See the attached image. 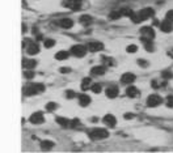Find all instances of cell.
<instances>
[{
  "instance_id": "6da1fadb",
  "label": "cell",
  "mask_w": 173,
  "mask_h": 153,
  "mask_svg": "<svg viewBox=\"0 0 173 153\" xmlns=\"http://www.w3.org/2000/svg\"><path fill=\"white\" fill-rule=\"evenodd\" d=\"M88 136L92 140H101L109 136V132L105 128H92V130L88 131Z\"/></svg>"
},
{
  "instance_id": "7a4b0ae2",
  "label": "cell",
  "mask_w": 173,
  "mask_h": 153,
  "mask_svg": "<svg viewBox=\"0 0 173 153\" xmlns=\"http://www.w3.org/2000/svg\"><path fill=\"white\" fill-rule=\"evenodd\" d=\"M45 92V85L42 84H30L24 88V94L25 96H34V94Z\"/></svg>"
},
{
  "instance_id": "3957f363",
  "label": "cell",
  "mask_w": 173,
  "mask_h": 153,
  "mask_svg": "<svg viewBox=\"0 0 173 153\" xmlns=\"http://www.w3.org/2000/svg\"><path fill=\"white\" fill-rule=\"evenodd\" d=\"M161 102L163 98L160 96H157V94H151L147 98V106H150V108H156V106L161 105Z\"/></svg>"
},
{
  "instance_id": "277c9868",
  "label": "cell",
  "mask_w": 173,
  "mask_h": 153,
  "mask_svg": "<svg viewBox=\"0 0 173 153\" xmlns=\"http://www.w3.org/2000/svg\"><path fill=\"white\" fill-rule=\"evenodd\" d=\"M71 53H72V55H75V56L81 58L87 54V47L83 45H75L71 47Z\"/></svg>"
},
{
  "instance_id": "5b68a950",
  "label": "cell",
  "mask_w": 173,
  "mask_h": 153,
  "mask_svg": "<svg viewBox=\"0 0 173 153\" xmlns=\"http://www.w3.org/2000/svg\"><path fill=\"white\" fill-rule=\"evenodd\" d=\"M24 47L26 48V51H28V54L30 55H35L39 53V47L37 43H34V42H29V41H25L24 42Z\"/></svg>"
},
{
  "instance_id": "8992f818",
  "label": "cell",
  "mask_w": 173,
  "mask_h": 153,
  "mask_svg": "<svg viewBox=\"0 0 173 153\" xmlns=\"http://www.w3.org/2000/svg\"><path fill=\"white\" fill-rule=\"evenodd\" d=\"M29 121L32 122L33 124H41V123H43V122H45V117H43V114H42V113L37 111V113H34V114L30 115Z\"/></svg>"
},
{
  "instance_id": "52a82bcc",
  "label": "cell",
  "mask_w": 173,
  "mask_h": 153,
  "mask_svg": "<svg viewBox=\"0 0 173 153\" xmlns=\"http://www.w3.org/2000/svg\"><path fill=\"white\" fill-rule=\"evenodd\" d=\"M140 34L142 38H147V39H152L155 37V32L151 26H144L140 29Z\"/></svg>"
},
{
  "instance_id": "ba28073f",
  "label": "cell",
  "mask_w": 173,
  "mask_h": 153,
  "mask_svg": "<svg viewBox=\"0 0 173 153\" xmlns=\"http://www.w3.org/2000/svg\"><path fill=\"white\" fill-rule=\"evenodd\" d=\"M81 1H83V0H66L64 4H66V7L72 9V11H77L81 5Z\"/></svg>"
},
{
  "instance_id": "9c48e42d",
  "label": "cell",
  "mask_w": 173,
  "mask_h": 153,
  "mask_svg": "<svg viewBox=\"0 0 173 153\" xmlns=\"http://www.w3.org/2000/svg\"><path fill=\"white\" fill-rule=\"evenodd\" d=\"M135 81V75L131 72H126L125 75H122V77H121V82L122 84H131V82Z\"/></svg>"
},
{
  "instance_id": "30bf717a",
  "label": "cell",
  "mask_w": 173,
  "mask_h": 153,
  "mask_svg": "<svg viewBox=\"0 0 173 153\" xmlns=\"http://www.w3.org/2000/svg\"><path fill=\"white\" fill-rule=\"evenodd\" d=\"M160 29H161L164 33H171L173 30V21H169L165 18V21H163L161 25H160Z\"/></svg>"
},
{
  "instance_id": "8fae6325",
  "label": "cell",
  "mask_w": 173,
  "mask_h": 153,
  "mask_svg": "<svg viewBox=\"0 0 173 153\" xmlns=\"http://www.w3.org/2000/svg\"><path fill=\"white\" fill-rule=\"evenodd\" d=\"M104 48V45L101 42H90L88 43V50L92 51V53H97V51H101Z\"/></svg>"
},
{
  "instance_id": "7c38bea8",
  "label": "cell",
  "mask_w": 173,
  "mask_h": 153,
  "mask_svg": "<svg viewBox=\"0 0 173 153\" xmlns=\"http://www.w3.org/2000/svg\"><path fill=\"white\" fill-rule=\"evenodd\" d=\"M102 121H104V123L106 124V126H109V127H114L115 124H117V119H115V117L114 115H111V114L105 115Z\"/></svg>"
},
{
  "instance_id": "4fadbf2b",
  "label": "cell",
  "mask_w": 173,
  "mask_h": 153,
  "mask_svg": "<svg viewBox=\"0 0 173 153\" xmlns=\"http://www.w3.org/2000/svg\"><path fill=\"white\" fill-rule=\"evenodd\" d=\"M139 14L142 16L143 20H147V18H151L153 16V9L152 8H143L140 12H139Z\"/></svg>"
},
{
  "instance_id": "5bb4252c",
  "label": "cell",
  "mask_w": 173,
  "mask_h": 153,
  "mask_svg": "<svg viewBox=\"0 0 173 153\" xmlns=\"http://www.w3.org/2000/svg\"><path fill=\"white\" fill-rule=\"evenodd\" d=\"M105 72H106L105 66H97V67H93V68L90 69V73L95 76H101V75H104Z\"/></svg>"
},
{
  "instance_id": "9a60e30c",
  "label": "cell",
  "mask_w": 173,
  "mask_h": 153,
  "mask_svg": "<svg viewBox=\"0 0 173 153\" xmlns=\"http://www.w3.org/2000/svg\"><path fill=\"white\" fill-rule=\"evenodd\" d=\"M37 66V62H35V60H30V59H24L22 60V67L25 69H33L34 68V67Z\"/></svg>"
},
{
  "instance_id": "2e32d148",
  "label": "cell",
  "mask_w": 173,
  "mask_h": 153,
  "mask_svg": "<svg viewBox=\"0 0 173 153\" xmlns=\"http://www.w3.org/2000/svg\"><path fill=\"white\" fill-rule=\"evenodd\" d=\"M79 103H80V106L85 108L90 103V97L87 94H81V96H79Z\"/></svg>"
},
{
  "instance_id": "e0dca14e",
  "label": "cell",
  "mask_w": 173,
  "mask_h": 153,
  "mask_svg": "<svg viewBox=\"0 0 173 153\" xmlns=\"http://www.w3.org/2000/svg\"><path fill=\"white\" fill-rule=\"evenodd\" d=\"M106 96L109 97V98H115V97L118 96V88L117 87H110L106 89Z\"/></svg>"
},
{
  "instance_id": "ac0fdd59",
  "label": "cell",
  "mask_w": 173,
  "mask_h": 153,
  "mask_svg": "<svg viewBox=\"0 0 173 153\" xmlns=\"http://www.w3.org/2000/svg\"><path fill=\"white\" fill-rule=\"evenodd\" d=\"M126 94L129 97H131V98H134V97H138L139 96V89H138V88H135V87H130V88H127Z\"/></svg>"
},
{
  "instance_id": "d6986e66",
  "label": "cell",
  "mask_w": 173,
  "mask_h": 153,
  "mask_svg": "<svg viewBox=\"0 0 173 153\" xmlns=\"http://www.w3.org/2000/svg\"><path fill=\"white\" fill-rule=\"evenodd\" d=\"M59 25L62 27H64V29H69L72 25H74V22H72L71 18H62L59 22Z\"/></svg>"
},
{
  "instance_id": "ffe728a7",
  "label": "cell",
  "mask_w": 173,
  "mask_h": 153,
  "mask_svg": "<svg viewBox=\"0 0 173 153\" xmlns=\"http://www.w3.org/2000/svg\"><path fill=\"white\" fill-rule=\"evenodd\" d=\"M142 42H143L144 47L147 48L148 51H153V45H152V39H147V38H140Z\"/></svg>"
},
{
  "instance_id": "44dd1931",
  "label": "cell",
  "mask_w": 173,
  "mask_h": 153,
  "mask_svg": "<svg viewBox=\"0 0 173 153\" xmlns=\"http://www.w3.org/2000/svg\"><path fill=\"white\" fill-rule=\"evenodd\" d=\"M56 123L59 124V126H63V127H68V126H69L68 123H71V122H69L68 119H66V118L58 117V118H56Z\"/></svg>"
},
{
  "instance_id": "7402d4cb",
  "label": "cell",
  "mask_w": 173,
  "mask_h": 153,
  "mask_svg": "<svg viewBox=\"0 0 173 153\" xmlns=\"http://www.w3.org/2000/svg\"><path fill=\"white\" fill-rule=\"evenodd\" d=\"M68 58V53L67 51H59V53L55 54V59L56 60H64Z\"/></svg>"
},
{
  "instance_id": "603a6c76",
  "label": "cell",
  "mask_w": 173,
  "mask_h": 153,
  "mask_svg": "<svg viewBox=\"0 0 173 153\" xmlns=\"http://www.w3.org/2000/svg\"><path fill=\"white\" fill-rule=\"evenodd\" d=\"M121 16H122V11H113L109 14V18H110V20H117V18H119Z\"/></svg>"
},
{
  "instance_id": "cb8c5ba5",
  "label": "cell",
  "mask_w": 173,
  "mask_h": 153,
  "mask_svg": "<svg viewBox=\"0 0 173 153\" xmlns=\"http://www.w3.org/2000/svg\"><path fill=\"white\" fill-rule=\"evenodd\" d=\"M80 22L83 24V25H89V24H92V17L90 16H81L80 17Z\"/></svg>"
},
{
  "instance_id": "d4e9b609",
  "label": "cell",
  "mask_w": 173,
  "mask_h": 153,
  "mask_svg": "<svg viewBox=\"0 0 173 153\" xmlns=\"http://www.w3.org/2000/svg\"><path fill=\"white\" fill-rule=\"evenodd\" d=\"M41 147L43 149H50V148H53V147H54V143L50 141V140H45V141L41 143Z\"/></svg>"
},
{
  "instance_id": "484cf974",
  "label": "cell",
  "mask_w": 173,
  "mask_h": 153,
  "mask_svg": "<svg viewBox=\"0 0 173 153\" xmlns=\"http://www.w3.org/2000/svg\"><path fill=\"white\" fill-rule=\"evenodd\" d=\"M130 18H131V21H132V22H136V24H139V22H142V21H144L139 13H134V14H132V16L130 17Z\"/></svg>"
},
{
  "instance_id": "4316f807",
  "label": "cell",
  "mask_w": 173,
  "mask_h": 153,
  "mask_svg": "<svg viewBox=\"0 0 173 153\" xmlns=\"http://www.w3.org/2000/svg\"><path fill=\"white\" fill-rule=\"evenodd\" d=\"M161 77L164 79V80H171V79L173 77V73H172V71H163Z\"/></svg>"
},
{
  "instance_id": "83f0119b",
  "label": "cell",
  "mask_w": 173,
  "mask_h": 153,
  "mask_svg": "<svg viewBox=\"0 0 173 153\" xmlns=\"http://www.w3.org/2000/svg\"><path fill=\"white\" fill-rule=\"evenodd\" d=\"M89 82H90V79H89V77L83 79V81H81V89H83V90H85L87 88L89 87Z\"/></svg>"
},
{
  "instance_id": "f1b7e54d",
  "label": "cell",
  "mask_w": 173,
  "mask_h": 153,
  "mask_svg": "<svg viewBox=\"0 0 173 153\" xmlns=\"http://www.w3.org/2000/svg\"><path fill=\"white\" fill-rule=\"evenodd\" d=\"M122 11V16H127V17H131L132 14H134V12L131 11L130 8H123V9H121Z\"/></svg>"
},
{
  "instance_id": "f546056e",
  "label": "cell",
  "mask_w": 173,
  "mask_h": 153,
  "mask_svg": "<svg viewBox=\"0 0 173 153\" xmlns=\"http://www.w3.org/2000/svg\"><path fill=\"white\" fill-rule=\"evenodd\" d=\"M43 45L46 48H50V47H53V46H55V41H54V39H45Z\"/></svg>"
},
{
  "instance_id": "4dcf8cb0",
  "label": "cell",
  "mask_w": 173,
  "mask_h": 153,
  "mask_svg": "<svg viewBox=\"0 0 173 153\" xmlns=\"http://www.w3.org/2000/svg\"><path fill=\"white\" fill-rule=\"evenodd\" d=\"M126 50H127V53H130V54L136 53V51H138V46H136V45H129Z\"/></svg>"
},
{
  "instance_id": "1f68e13d",
  "label": "cell",
  "mask_w": 173,
  "mask_h": 153,
  "mask_svg": "<svg viewBox=\"0 0 173 153\" xmlns=\"http://www.w3.org/2000/svg\"><path fill=\"white\" fill-rule=\"evenodd\" d=\"M92 92L93 93H96V94L101 93V85L100 84H93L92 85Z\"/></svg>"
},
{
  "instance_id": "d6a6232c",
  "label": "cell",
  "mask_w": 173,
  "mask_h": 153,
  "mask_svg": "<svg viewBox=\"0 0 173 153\" xmlns=\"http://www.w3.org/2000/svg\"><path fill=\"white\" fill-rule=\"evenodd\" d=\"M24 76H25V79H33L34 77V72H33L32 69H26V71L24 72Z\"/></svg>"
},
{
  "instance_id": "836d02e7",
  "label": "cell",
  "mask_w": 173,
  "mask_h": 153,
  "mask_svg": "<svg viewBox=\"0 0 173 153\" xmlns=\"http://www.w3.org/2000/svg\"><path fill=\"white\" fill-rule=\"evenodd\" d=\"M55 109H56V103H54V102H48L46 105V110H47V111H54Z\"/></svg>"
},
{
  "instance_id": "e575fe53",
  "label": "cell",
  "mask_w": 173,
  "mask_h": 153,
  "mask_svg": "<svg viewBox=\"0 0 173 153\" xmlns=\"http://www.w3.org/2000/svg\"><path fill=\"white\" fill-rule=\"evenodd\" d=\"M102 62H104L105 64H108V66H114V62H113V59H111V58L102 56Z\"/></svg>"
},
{
  "instance_id": "d590c367",
  "label": "cell",
  "mask_w": 173,
  "mask_h": 153,
  "mask_svg": "<svg viewBox=\"0 0 173 153\" xmlns=\"http://www.w3.org/2000/svg\"><path fill=\"white\" fill-rule=\"evenodd\" d=\"M166 106L168 108H173V96H168L166 97Z\"/></svg>"
},
{
  "instance_id": "8d00e7d4",
  "label": "cell",
  "mask_w": 173,
  "mask_h": 153,
  "mask_svg": "<svg viewBox=\"0 0 173 153\" xmlns=\"http://www.w3.org/2000/svg\"><path fill=\"white\" fill-rule=\"evenodd\" d=\"M66 97H67V98H75V97H76V93L72 90H67L66 92Z\"/></svg>"
},
{
  "instance_id": "74e56055",
  "label": "cell",
  "mask_w": 173,
  "mask_h": 153,
  "mask_svg": "<svg viewBox=\"0 0 173 153\" xmlns=\"http://www.w3.org/2000/svg\"><path fill=\"white\" fill-rule=\"evenodd\" d=\"M165 18L169 21H173V9H171V11H168V13L165 14Z\"/></svg>"
},
{
  "instance_id": "f35d334b",
  "label": "cell",
  "mask_w": 173,
  "mask_h": 153,
  "mask_svg": "<svg viewBox=\"0 0 173 153\" xmlns=\"http://www.w3.org/2000/svg\"><path fill=\"white\" fill-rule=\"evenodd\" d=\"M71 126L72 127H76V126H79V119H74V121H71Z\"/></svg>"
},
{
  "instance_id": "ab89813d",
  "label": "cell",
  "mask_w": 173,
  "mask_h": 153,
  "mask_svg": "<svg viewBox=\"0 0 173 153\" xmlns=\"http://www.w3.org/2000/svg\"><path fill=\"white\" fill-rule=\"evenodd\" d=\"M69 71H71V69L67 68V67H66V68H60V72H62V73H68Z\"/></svg>"
},
{
  "instance_id": "60d3db41",
  "label": "cell",
  "mask_w": 173,
  "mask_h": 153,
  "mask_svg": "<svg viewBox=\"0 0 173 153\" xmlns=\"http://www.w3.org/2000/svg\"><path fill=\"white\" fill-rule=\"evenodd\" d=\"M138 63H139V64H140V66H143V67H145V66H148V64H147V63H145V62H143V59H139V60H138Z\"/></svg>"
},
{
  "instance_id": "b9f144b4",
  "label": "cell",
  "mask_w": 173,
  "mask_h": 153,
  "mask_svg": "<svg viewBox=\"0 0 173 153\" xmlns=\"http://www.w3.org/2000/svg\"><path fill=\"white\" fill-rule=\"evenodd\" d=\"M125 118L126 119H130V118H132V115L131 114H125Z\"/></svg>"
}]
</instances>
